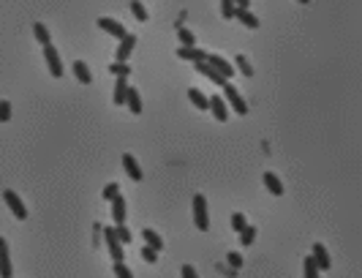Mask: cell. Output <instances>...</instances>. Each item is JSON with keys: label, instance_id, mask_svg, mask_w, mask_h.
<instances>
[{"label": "cell", "instance_id": "11", "mask_svg": "<svg viewBox=\"0 0 362 278\" xmlns=\"http://www.w3.org/2000/svg\"><path fill=\"white\" fill-rule=\"evenodd\" d=\"M205 60L210 63V66H212V69H215V71H221V74H224L226 79H229V77H232V74H234L232 63H229V60H224V57H221V55H207Z\"/></svg>", "mask_w": 362, "mask_h": 278}, {"label": "cell", "instance_id": "13", "mask_svg": "<svg viewBox=\"0 0 362 278\" xmlns=\"http://www.w3.org/2000/svg\"><path fill=\"white\" fill-rule=\"evenodd\" d=\"M177 57L191 60V63H199V60H205V57H207V52H205V49H199V47H180L177 49Z\"/></svg>", "mask_w": 362, "mask_h": 278}, {"label": "cell", "instance_id": "3", "mask_svg": "<svg viewBox=\"0 0 362 278\" xmlns=\"http://www.w3.org/2000/svg\"><path fill=\"white\" fill-rule=\"evenodd\" d=\"M44 60H47V66H49V74L55 79H60L63 77V63H60V55H57V49L52 47V44L44 47Z\"/></svg>", "mask_w": 362, "mask_h": 278}, {"label": "cell", "instance_id": "1", "mask_svg": "<svg viewBox=\"0 0 362 278\" xmlns=\"http://www.w3.org/2000/svg\"><path fill=\"white\" fill-rule=\"evenodd\" d=\"M193 224H196L199 232L210 229V216H207V199L202 194L193 196Z\"/></svg>", "mask_w": 362, "mask_h": 278}, {"label": "cell", "instance_id": "22", "mask_svg": "<svg viewBox=\"0 0 362 278\" xmlns=\"http://www.w3.org/2000/svg\"><path fill=\"white\" fill-rule=\"evenodd\" d=\"M142 235H144V245H150V248H155V251L164 248V240H161V235H158L155 229H144Z\"/></svg>", "mask_w": 362, "mask_h": 278}, {"label": "cell", "instance_id": "4", "mask_svg": "<svg viewBox=\"0 0 362 278\" xmlns=\"http://www.w3.org/2000/svg\"><path fill=\"white\" fill-rule=\"evenodd\" d=\"M3 199H6L8 210H11V213H14V216L19 218V221H25V218H28V208L22 205V199L14 194V191H3Z\"/></svg>", "mask_w": 362, "mask_h": 278}, {"label": "cell", "instance_id": "12", "mask_svg": "<svg viewBox=\"0 0 362 278\" xmlns=\"http://www.w3.org/2000/svg\"><path fill=\"white\" fill-rule=\"evenodd\" d=\"M196 71H199V74H205L207 79H212L215 85H224V82H226V77H224V74H221V71H215L207 60H199V63H196Z\"/></svg>", "mask_w": 362, "mask_h": 278}, {"label": "cell", "instance_id": "32", "mask_svg": "<svg viewBox=\"0 0 362 278\" xmlns=\"http://www.w3.org/2000/svg\"><path fill=\"white\" fill-rule=\"evenodd\" d=\"M142 259H144V262H150V264H155L158 262V251L150 248V245H144V248H142Z\"/></svg>", "mask_w": 362, "mask_h": 278}, {"label": "cell", "instance_id": "8", "mask_svg": "<svg viewBox=\"0 0 362 278\" xmlns=\"http://www.w3.org/2000/svg\"><path fill=\"white\" fill-rule=\"evenodd\" d=\"M310 257H313V262H316V267H319L321 273H327L329 270V254H327V248H324V245L321 243H313V254H310Z\"/></svg>", "mask_w": 362, "mask_h": 278}, {"label": "cell", "instance_id": "14", "mask_svg": "<svg viewBox=\"0 0 362 278\" xmlns=\"http://www.w3.org/2000/svg\"><path fill=\"white\" fill-rule=\"evenodd\" d=\"M123 169L128 172V177H131V180H137V183L142 180V169H139L137 158H134L131 153H125V156H123Z\"/></svg>", "mask_w": 362, "mask_h": 278}, {"label": "cell", "instance_id": "33", "mask_svg": "<svg viewBox=\"0 0 362 278\" xmlns=\"http://www.w3.org/2000/svg\"><path fill=\"white\" fill-rule=\"evenodd\" d=\"M8 120H11V104L0 101V123H8Z\"/></svg>", "mask_w": 362, "mask_h": 278}, {"label": "cell", "instance_id": "29", "mask_svg": "<svg viewBox=\"0 0 362 278\" xmlns=\"http://www.w3.org/2000/svg\"><path fill=\"white\" fill-rule=\"evenodd\" d=\"M180 44H183V47H196V35L191 33V30H185V28H180Z\"/></svg>", "mask_w": 362, "mask_h": 278}, {"label": "cell", "instance_id": "25", "mask_svg": "<svg viewBox=\"0 0 362 278\" xmlns=\"http://www.w3.org/2000/svg\"><path fill=\"white\" fill-rule=\"evenodd\" d=\"M240 240H242V245H251L253 240H256V226H242V229H240Z\"/></svg>", "mask_w": 362, "mask_h": 278}, {"label": "cell", "instance_id": "18", "mask_svg": "<svg viewBox=\"0 0 362 278\" xmlns=\"http://www.w3.org/2000/svg\"><path fill=\"white\" fill-rule=\"evenodd\" d=\"M74 74H76V79H79L82 85L93 82V74H90V69H87V63H85V60H74Z\"/></svg>", "mask_w": 362, "mask_h": 278}, {"label": "cell", "instance_id": "26", "mask_svg": "<svg viewBox=\"0 0 362 278\" xmlns=\"http://www.w3.org/2000/svg\"><path fill=\"white\" fill-rule=\"evenodd\" d=\"M302 270H305V278H319V267H316L313 257H305V262H302Z\"/></svg>", "mask_w": 362, "mask_h": 278}, {"label": "cell", "instance_id": "35", "mask_svg": "<svg viewBox=\"0 0 362 278\" xmlns=\"http://www.w3.org/2000/svg\"><path fill=\"white\" fill-rule=\"evenodd\" d=\"M115 276L117 278H131V270L123 264V259H120V262H115Z\"/></svg>", "mask_w": 362, "mask_h": 278}, {"label": "cell", "instance_id": "37", "mask_svg": "<svg viewBox=\"0 0 362 278\" xmlns=\"http://www.w3.org/2000/svg\"><path fill=\"white\" fill-rule=\"evenodd\" d=\"M226 262H229V267H240V264H242V257H240V254H229V257H226Z\"/></svg>", "mask_w": 362, "mask_h": 278}, {"label": "cell", "instance_id": "38", "mask_svg": "<svg viewBox=\"0 0 362 278\" xmlns=\"http://www.w3.org/2000/svg\"><path fill=\"white\" fill-rule=\"evenodd\" d=\"M183 278H196V270H193L191 264H185V267H183Z\"/></svg>", "mask_w": 362, "mask_h": 278}, {"label": "cell", "instance_id": "5", "mask_svg": "<svg viewBox=\"0 0 362 278\" xmlns=\"http://www.w3.org/2000/svg\"><path fill=\"white\" fill-rule=\"evenodd\" d=\"M134 47H137V35H134V33H125L123 41H120V47H117V52H115V60H117V63L128 60V55L134 52Z\"/></svg>", "mask_w": 362, "mask_h": 278}, {"label": "cell", "instance_id": "7", "mask_svg": "<svg viewBox=\"0 0 362 278\" xmlns=\"http://www.w3.org/2000/svg\"><path fill=\"white\" fill-rule=\"evenodd\" d=\"M14 267H11V254H8V243L0 237V276L3 278H11Z\"/></svg>", "mask_w": 362, "mask_h": 278}, {"label": "cell", "instance_id": "2", "mask_svg": "<svg viewBox=\"0 0 362 278\" xmlns=\"http://www.w3.org/2000/svg\"><path fill=\"white\" fill-rule=\"evenodd\" d=\"M221 87H224V101L226 104H232V109L237 112V115H248V104H245V98L237 93V87H234L232 82H224Z\"/></svg>", "mask_w": 362, "mask_h": 278}, {"label": "cell", "instance_id": "21", "mask_svg": "<svg viewBox=\"0 0 362 278\" xmlns=\"http://www.w3.org/2000/svg\"><path fill=\"white\" fill-rule=\"evenodd\" d=\"M234 17H237V19L242 22L245 28H259V19H256V17H253L248 8H234Z\"/></svg>", "mask_w": 362, "mask_h": 278}, {"label": "cell", "instance_id": "24", "mask_svg": "<svg viewBox=\"0 0 362 278\" xmlns=\"http://www.w3.org/2000/svg\"><path fill=\"white\" fill-rule=\"evenodd\" d=\"M234 66H237L240 74H245V77H253V66L248 63V57H245V55H237V57H234Z\"/></svg>", "mask_w": 362, "mask_h": 278}, {"label": "cell", "instance_id": "23", "mask_svg": "<svg viewBox=\"0 0 362 278\" xmlns=\"http://www.w3.org/2000/svg\"><path fill=\"white\" fill-rule=\"evenodd\" d=\"M33 35H35V41L41 44V47L52 44V38H49V30H47V25H41V22H35V25H33Z\"/></svg>", "mask_w": 362, "mask_h": 278}, {"label": "cell", "instance_id": "19", "mask_svg": "<svg viewBox=\"0 0 362 278\" xmlns=\"http://www.w3.org/2000/svg\"><path fill=\"white\" fill-rule=\"evenodd\" d=\"M188 98H191V104L196 106V109H210V98H207L202 90H196V87L188 90Z\"/></svg>", "mask_w": 362, "mask_h": 278}, {"label": "cell", "instance_id": "16", "mask_svg": "<svg viewBox=\"0 0 362 278\" xmlns=\"http://www.w3.org/2000/svg\"><path fill=\"white\" fill-rule=\"evenodd\" d=\"M125 104H128V109L134 112V115L142 112V96H139L137 87H128V93H125Z\"/></svg>", "mask_w": 362, "mask_h": 278}, {"label": "cell", "instance_id": "31", "mask_svg": "<svg viewBox=\"0 0 362 278\" xmlns=\"http://www.w3.org/2000/svg\"><path fill=\"white\" fill-rule=\"evenodd\" d=\"M117 194H120V186H117V183H109V186H106V188H103V191H101V196H103V199H106V202H112V199H115Z\"/></svg>", "mask_w": 362, "mask_h": 278}, {"label": "cell", "instance_id": "9", "mask_svg": "<svg viewBox=\"0 0 362 278\" xmlns=\"http://www.w3.org/2000/svg\"><path fill=\"white\" fill-rule=\"evenodd\" d=\"M210 112H212V118L218 120V123H224V120L229 118V109H226L224 96H212L210 98Z\"/></svg>", "mask_w": 362, "mask_h": 278}, {"label": "cell", "instance_id": "15", "mask_svg": "<svg viewBox=\"0 0 362 278\" xmlns=\"http://www.w3.org/2000/svg\"><path fill=\"white\" fill-rule=\"evenodd\" d=\"M112 218H115V224H125V199L120 194L112 199Z\"/></svg>", "mask_w": 362, "mask_h": 278}, {"label": "cell", "instance_id": "17", "mask_svg": "<svg viewBox=\"0 0 362 278\" xmlns=\"http://www.w3.org/2000/svg\"><path fill=\"white\" fill-rule=\"evenodd\" d=\"M125 93H128V82H125V77H117L115 82V96H112V101H115L117 106L125 104Z\"/></svg>", "mask_w": 362, "mask_h": 278}, {"label": "cell", "instance_id": "40", "mask_svg": "<svg viewBox=\"0 0 362 278\" xmlns=\"http://www.w3.org/2000/svg\"><path fill=\"white\" fill-rule=\"evenodd\" d=\"M300 3H310V0H300Z\"/></svg>", "mask_w": 362, "mask_h": 278}, {"label": "cell", "instance_id": "34", "mask_svg": "<svg viewBox=\"0 0 362 278\" xmlns=\"http://www.w3.org/2000/svg\"><path fill=\"white\" fill-rule=\"evenodd\" d=\"M109 71H112V74H117V77H128V74H131V69L125 66V63H115Z\"/></svg>", "mask_w": 362, "mask_h": 278}, {"label": "cell", "instance_id": "30", "mask_svg": "<svg viewBox=\"0 0 362 278\" xmlns=\"http://www.w3.org/2000/svg\"><path fill=\"white\" fill-rule=\"evenodd\" d=\"M115 237L120 240V243H131V237H134V235L125 229V224H117V226H115Z\"/></svg>", "mask_w": 362, "mask_h": 278}, {"label": "cell", "instance_id": "20", "mask_svg": "<svg viewBox=\"0 0 362 278\" xmlns=\"http://www.w3.org/2000/svg\"><path fill=\"white\" fill-rule=\"evenodd\" d=\"M264 186H267V191H270V194H275V196L283 194V183L275 177V172H264Z\"/></svg>", "mask_w": 362, "mask_h": 278}, {"label": "cell", "instance_id": "39", "mask_svg": "<svg viewBox=\"0 0 362 278\" xmlns=\"http://www.w3.org/2000/svg\"><path fill=\"white\" fill-rule=\"evenodd\" d=\"M234 6H237V8H248V6H251V0H234Z\"/></svg>", "mask_w": 362, "mask_h": 278}, {"label": "cell", "instance_id": "6", "mask_svg": "<svg viewBox=\"0 0 362 278\" xmlns=\"http://www.w3.org/2000/svg\"><path fill=\"white\" fill-rule=\"evenodd\" d=\"M103 237H106V248H109L112 259H115V262H120V259H123V245H120V240L115 237V229H112V226H106V229H103Z\"/></svg>", "mask_w": 362, "mask_h": 278}, {"label": "cell", "instance_id": "27", "mask_svg": "<svg viewBox=\"0 0 362 278\" xmlns=\"http://www.w3.org/2000/svg\"><path fill=\"white\" fill-rule=\"evenodd\" d=\"M131 11H134V17H137L139 22H147V19H150V14H147V8H144L142 3H139V0H134V3H131Z\"/></svg>", "mask_w": 362, "mask_h": 278}, {"label": "cell", "instance_id": "10", "mask_svg": "<svg viewBox=\"0 0 362 278\" xmlns=\"http://www.w3.org/2000/svg\"><path fill=\"white\" fill-rule=\"evenodd\" d=\"M98 28L101 30H106V33H112V35H117V38H123L128 30L120 25V22H115V19H109V17H98Z\"/></svg>", "mask_w": 362, "mask_h": 278}, {"label": "cell", "instance_id": "28", "mask_svg": "<svg viewBox=\"0 0 362 278\" xmlns=\"http://www.w3.org/2000/svg\"><path fill=\"white\" fill-rule=\"evenodd\" d=\"M234 0H221V17L224 19H234Z\"/></svg>", "mask_w": 362, "mask_h": 278}, {"label": "cell", "instance_id": "36", "mask_svg": "<svg viewBox=\"0 0 362 278\" xmlns=\"http://www.w3.org/2000/svg\"><path fill=\"white\" fill-rule=\"evenodd\" d=\"M242 226H245V216H242V213H234V216H232V229L240 232Z\"/></svg>", "mask_w": 362, "mask_h": 278}]
</instances>
